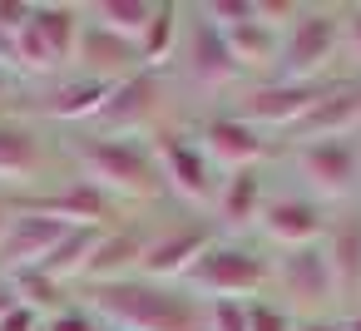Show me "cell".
<instances>
[{"mask_svg":"<svg viewBox=\"0 0 361 331\" xmlns=\"http://www.w3.org/2000/svg\"><path fill=\"white\" fill-rule=\"evenodd\" d=\"M60 158L70 173H80L85 183H94L99 193H109L119 208H164L169 183L154 154V139H134V134H94V129H70L60 134Z\"/></svg>","mask_w":361,"mask_h":331,"instance_id":"1","label":"cell"},{"mask_svg":"<svg viewBox=\"0 0 361 331\" xmlns=\"http://www.w3.org/2000/svg\"><path fill=\"white\" fill-rule=\"evenodd\" d=\"M75 296L119 331H208V301L193 296L183 282H149L119 277L99 287H75Z\"/></svg>","mask_w":361,"mask_h":331,"instance_id":"2","label":"cell"},{"mask_svg":"<svg viewBox=\"0 0 361 331\" xmlns=\"http://www.w3.org/2000/svg\"><path fill=\"white\" fill-rule=\"evenodd\" d=\"M164 75L173 80L178 99H208L213 109H223V104L247 85L243 70H238L233 55H228L223 30H218L213 20H203L188 0H183V35H178V50H173V60H169Z\"/></svg>","mask_w":361,"mask_h":331,"instance_id":"3","label":"cell"},{"mask_svg":"<svg viewBox=\"0 0 361 331\" xmlns=\"http://www.w3.org/2000/svg\"><path fill=\"white\" fill-rule=\"evenodd\" d=\"M55 173H65L60 134L20 104H6L0 109V198H25Z\"/></svg>","mask_w":361,"mask_h":331,"instance_id":"4","label":"cell"},{"mask_svg":"<svg viewBox=\"0 0 361 331\" xmlns=\"http://www.w3.org/2000/svg\"><path fill=\"white\" fill-rule=\"evenodd\" d=\"M183 287L203 301L233 296V301H252V296H272V252L257 237H213L203 247V257L193 262V272L183 277Z\"/></svg>","mask_w":361,"mask_h":331,"instance_id":"5","label":"cell"},{"mask_svg":"<svg viewBox=\"0 0 361 331\" xmlns=\"http://www.w3.org/2000/svg\"><path fill=\"white\" fill-rule=\"evenodd\" d=\"M277 158L292 173V188L317 198L322 208L361 203V139H317V144H282Z\"/></svg>","mask_w":361,"mask_h":331,"instance_id":"6","label":"cell"},{"mask_svg":"<svg viewBox=\"0 0 361 331\" xmlns=\"http://www.w3.org/2000/svg\"><path fill=\"white\" fill-rule=\"evenodd\" d=\"M341 60V6L336 0H302L297 15L282 30V50H277V80H331Z\"/></svg>","mask_w":361,"mask_h":331,"instance_id":"7","label":"cell"},{"mask_svg":"<svg viewBox=\"0 0 361 331\" xmlns=\"http://www.w3.org/2000/svg\"><path fill=\"white\" fill-rule=\"evenodd\" d=\"M183 104H178V89L164 70H139L129 75L124 85L109 89L99 119L90 124L94 134H134V139H154L159 129L169 124H183Z\"/></svg>","mask_w":361,"mask_h":331,"instance_id":"8","label":"cell"},{"mask_svg":"<svg viewBox=\"0 0 361 331\" xmlns=\"http://www.w3.org/2000/svg\"><path fill=\"white\" fill-rule=\"evenodd\" d=\"M322 89H326V80L302 85V80H277V75H267V80L243 85L223 109H233L238 119H247L252 129H262L272 144H282V139L307 119V109L322 99Z\"/></svg>","mask_w":361,"mask_h":331,"instance_id":"9","label":"cell"},{"mask_svg":"<svg viewBox=\"0 0 361 331\" xmlns=\"http://www.w3.org/2000/svg\"><path fill=\"white\" fill-rule=\"evenodd\" d=\"M154 154H159V168H164V183H169V198L173 208H188V213H208L213 198H218V183L223 173L208 163V154L198 149V139L188 134V119L183 124H169L154 134Z\"/></svg>","mask_w":361,"mask_h":331,"instance_id":"10","label":"cell"},{"mask_svg":"<svg viewBox=\"0 0 361 331\" xmlns=\"http://www.w3.org/2000/svg\"><path fill=\"white\" fill-rule=\"evenodd\" d=\"M213 237H218V227H213V218H208V213L173 208V218H169V223H164V218H154V223H149L144 257H139V277H149V282H183Z\"/></svg>","mask_w":361,"mask_h":331,"instance_id":"11","label":"cell"},{"mask_svg":"<svg viewBox=\"0 0 361 331\" xmlns=\"http://www.w3.org/2000/svg\"><path fill=\"white\" fill-rule=\"evenodd\" d=\"M272 296L302 321V316H341V292L336 277L317 247H292V252H272Z\"/></svg>","mask_w":361,"mask_h":331,"instance_id":"12","label":"cell"},{"mask_svg":"<svg viewBox=\"0 0 361 331\" xmlns=\"http://www.w3.org/2000/svg\"><path fill=\"white\" fill-rule=\"evenodd\" d=\"M188 134L198 139V149L208 154V163L218 173H238V168H267L277 158V144L252 129L247 119H238L233 109H208L198 119H188Z\"/></svg>","mask_w":361,"mask_h":331,"instance_id":"13","label":"cell"},{"mask_svg":"<svg viewBox=\"0 0 361 331\" xmlns=\"http://www.w3.org/2000/svg\"><path fill=\"white\" fill-rule=\"evenodd\" d=\"M11 203L30 208V213H45L65 227H114V223H124V208L109 193H99L94 183H85L80 173H70V168L55 173L45 188H35L25 198H11Z\"/></svg>","mask_w":361,"mask_h":331,"instance_id":"14","label":"cell"},{"mask_svg":"<svg viewBox=\"0 0 361 331\" xmlns=\"http://www.w3.org/2000/svg\"><path fill=\"white\" fill-rule=\"evenodd\" d=\"M326 218L331 208H322L317 198H307L302 188H282L267 198L262 218H257V242L267 252H292V247H317L322 232H326Z\"/></svg>","mask_w":361,"mask_h":331,"instance_id":"15","label":"cell"},{"mask_svg":"<svg viewBox=\"0 0 361 331\" xmlns=\"http://www.w3.org/2000/svg\"><path fill=\"white\" fill-rule=\"evenodd\" d=\"M317 139H361V75H351V70L331 75L322 99L307 109V119L282 144H317Z\"/></svg>","mask_w":361,"mask_h":331,"instance_id":"16","label":"cell"},{"mask_svg":"<svg viewBox=\"0 0 361 331\" xmlns=\"http://www.w3.org/2000/svg\"><path fill=\"white\" fill-rule=\"evenodd\" d=\"M272 198V183H267V168H238V173H223L218 183V198L208 208L218 237H252L257 232V218Z\"/></svg>","mask_w":361,"mask_h":331,"instance_id":"17","label":"cell"},{"mask_svg":"<svg viewBox=\"0 0 361 331\" xmlns=\"http://www.w3.org/2000/svg\"><path fill=\"white\" fill-rule=\"evenodd\" d=\"M65 232H70L65 223L11 203V223H6V237H0V277H16V272L40 267V262L50 257V247H55Z\"/></svg>","mask_w":361,"mask_h":331,"instance_id":"18","label":"cell"},{"mask_svg":"<svg viewBox=\"0 0 361 331\" xmlns=\"http://www.w3.org/2000/svg\"><path fill=\"white\" fill-rule=\"evenodd\" d=\"M70 70L85 75V80H99V85H124L129 75L144 70V60H139V45L134 40H124V35H114V30H104V25H94L85 15L80 50H75V65Z\"/></svg>","mask_w":361,"mask_h":331,"instance_id":"19","label":"cell"},{"mask_svg":"<svg viewBox=\"0 0 361 331\" xmlns=\"http://www.w3.org/2000/svg\"><path fill=\"white\" fill-rule=\"evenodd\" d=\"M149 223H154V218H124V223L104 227L99 242H94V252H90V267H85L80 287L139 277V257H144V242H149Z\"/></svg>","mask_w":361,"mask_h":331,"instance_id":"20","label":"cell"},{"mask_svg":"<svg viewBox=\"0 0 361 331\" xmlns=\"http://www.w3.org/2000/svg\"><path fill=\"white\" fill-rule=\"evenodd\" d=\"M322 257L336 277V292H341V311L361 301V203L351 208H336L326 218V232H322Z\"/></svg>","mask_w":361,"mask_h":331,"instance_id":"21","label":"cell"},{"mask_svg":"<svg viewBox=\"0 0 361 331\" xmlns=\"http://www.w3.org/2000/svg\"><path fill=\"white\" fill-rule=\"evenodd\" d=\"M223 40H228V55H233V65L243 70V80H247V85H252V80H267V75L277 70L282 30L262 25V20H257V11H252V20L228 25V30H223Z\"/></svg>","mask_w":361,"mask_h":331,"instance_id":"22","label":"cell"},{"mask_svg":"<svg viewBox=\"0 0 361 331\" xmlns=\"http://www.w3.org/2000/svg\"><path fill=\"white\" fill-rule=\"evenodd\" d=\"M35 30L45 35L55 65L70 70L80 50V30H85V6L80 0H35Z\"/></svg>","mask_w":361,"mask_h":331,"instance_id":"23","label":"cell"},{"mask_svg":"<svg viewBox=\"0 0 361 331\" xmlns=\"http://www.w3.org/2000/svg\"><path fill=\"white\" fill-rule=\"evenodd\" d=\"M178 35H183V0H159L149 30L139 35V60H144V70H169V60H173V50H178Z\"/></svg>","mask_w":361,"mask_h":331,"instance_id":"24","label":"cell"},{"mask_svg":"<svg viewBox=\"0 0 361 331\" xmlns=\"http://www.w3.org/2000/svg\"><path fill=\"white\" fill-rule=\"evenodd\" d=\"M99 232H104V227H70V232L50 247V257H45L35 272H45V277H55V282H65V287H80V277H85V267H90V252H94V242H99Z\"/></svg>","mask_w":361,"mask_h":331,"instance_id":"25","label":"cell"},{"mask_svg":"<svg viewBox=\"0 0 361 331\" xmlns=\"http://www.w3.org/2000/svg\"><path fill=\"white\" fill-rule=\"evenodd\" d=\"M154 11H159V0H90V6H85V15L94 25H104V30H114V35L134 40V45L149 30Z\"/></svg>","mask_w":361,"mask_h":331,"instance_id":"26","label":"cell"},{"mask_svg":"<svg viewBox=\"0 0 361 331\" xmlns=\"http://www.w3.org/2000/svg\"><path fill=\"white\" fill-rule=\"evenodd\" d=\"M6 282H11V292H16V301L30 306V311H40V316H55V311H65V306L80 301L75 287L45 277V272H35V267H30V272H16V277H6Z\"/></svg>","mask_w":361,"mask_h":331,"instance_id":"27","label":"cell"},{"mask_svg":"<svg viewBox=\"0 0 361 331\" xmlns=\"http://www.w3.org/2000/svg\"><path fill=\"white\" fill-rule=\"evenodd\" d=\"M297 316L277 301V296H252L247 301V331H292Z\"/></svg>","mask_w":361,"mask_h":331,"instance_id":"28","label":"cell"},{"mask_svg":"<svg viewBox=\"0 0 361 331\" xmlns=\"http://www.w3.org/2000/svg\"><path fill=\"white\" fill-rule=\"evenodd\" d=\"M341 60H351V75H361V0L341 6Z\"/></svg>","mask_w":361,"mask_h":331,"instance_id":"29","label":"cell"},{"mask_svg":"<svg viewBox=\"0 0 361 331\" xmlns=\"http://www.w3.org/2000/svg\"><path fill=\"white\" fill-rule=\"evenodd\" d=\"M208 331H247V301H233V296L208 301Z\"/></svg>","mask_w":361,"mask_h":331,"instance_id":"30","label":"cell"},{"mask_svg":"<svg viewBox=\"0 0 361 331\" xmlns=\"http://www.w3.org/2000/svg\"><path fill=\"white\" fill-rule=\"evenodd\" d=\"M45 331H104V321H99L85 301H75V306H65V311L45 316Z\"/></svg>","mask_w":361,"mask_h":331,"instance_id":"31","label":"cell"},{"mask_svg":"<svg viewBox=\"0 0 361 331\" xmlns=\"http://www.w3.org/2000/svg\"><path fill=\"white\" fill-rule=\"evenodd\" d=\"M35 20V0H0V30H6L11 40Z\"/></svg>","mask_w":361,"mask_h":331,"instance_id":"32","label":"cell"},{"mask_svg":"<svg viewBox=\"0 0 361 331\" xmlns=\"http://www.w3.org/2000/svg\"><path fill=\"white\" fill-rule=\"evenodd\" d=\"M0 331H45V316L16 301V306H11L6 316H0Z\"/></svg>","mask_w":361,"mask_h":331,"instance_id":"33","label":"cell"},{"mask_svg":"<svg viewBox=\"0 0 361 331\" xmlns=\"http://www.w3.org/2000/svg\"><path fill=\"white\" fill-rule=\"evenodd\" d=\"M292 331H341V316H302Z\"/></svg>","mask_w":361,"mask_h":331,"instance_id":"34","label":"cell"},{"mask_svg":"<svg viewBox=\"0 0 361 331\" xmlns=\"http://www.w3.org/2000/svg\"><path fill=\"white\" fill-rule=\"evenodd\" d=\"M341 331H361V301L341 311Z\"/></svg>","mask_w":361,"mask_h":331,"instance_id":"35","label":"cell"},{"mask_svg":"<svg viewBox=\"0 0 361 331\" xmlns=\"http://www.w3.org/2000/svg\"><path fill=\"white\" fill-rule=\"evenodd\" d=\"M0 75H11V35L0 30Z\"/></svg>","mask_w":361,"mask_h":331,"instance_id":"36","label":"cell"},{"mask_svg":"<svg viewBox=\"0 0 361 331\" xmlns=\"http://www.w3.org/2000/svg\"><path fill=\"white\" fill-rule=\"evenodd\" d=\"M11 306H16V292H11V282H6V277H0V316H6Z\"/></svg>","mask_w":361,"mask_h":331,"instance_id":"37","label":"cell"},{"mask_svg":"<svg viewBox=\"0 0 361 331\" xmlns=\"http://www.w3.org/2000/svg\"><path fill=\"white\" fill-rule=\"evenodd\" d=\"M6 223H11V198H0V237H6Z\"/></svg>","mask_w":361,"mask_h":331,"instance_id":"38","label":"cell"},{"mask_svg":"<svg viewBox=\"0 0 361 331\" xmlns=\"http://www.w3.org/2000/svg\"><path fill=\"white\" fill-rule=\"evenodd\" d=\"M0 109H6V75H0Z\"/></svg>","mask_w":361,"mask_h":331,"instance_id":"39","label":"cell"},{"mask_svg":"<svg viewBox=\"0 0 361 331\" xmlns=\"http://www.w3.org/2000/svg\"><path fill=\"white\" fill-rule=\"evenodd\" d=\"M104 331H119V326H104Z\"/></svg>","mask_w":361,"mask_h":331,"instance_id":"40","label":"cell"}]
</instances>
